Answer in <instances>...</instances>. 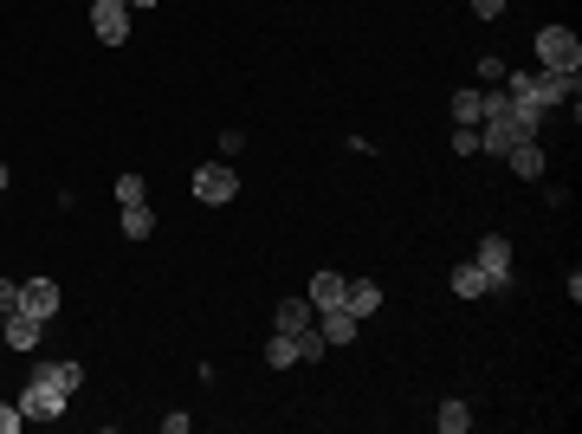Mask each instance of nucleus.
Here are the masks:
<instances>
[{
  "label": "nucleus",
  "mask_w": 582,
  "mask_h": 434,
  "mask_svg": "<svg viewBox=\"0 0 582 434\" xmlns=\"http://www.w3.org/2000/svg\"><path fill=\"white\" fill-rule=\"evenodd\" d=\"M537 72H563V78L582 72V39L570 26H544L537 33Z\"/></svg>",
  "instance_id": "f257e3e1"
},
{
  "label": "nucleus",
  "mask_w": 582,
  "mask_h": 434,
  "mask_svg": "<svg viewBox=\"0 0 582 434\" xmlns=\"http://www.w3.org/2000/svg\"><path fill=\"white\" fill-rule=\"evenodd\" d=\"M65 402H72V396H65L52 376H26V389H20V415H26V422H59Z\"/></svg>",
  "instance_id": "f03ea898"
},
{
  "label": "nucleus",
  "mask_w": 582,
  "mask_h": 434,
  "mask_svg": "<svg viewBox=\"0 0 582 434\" xmlns=\"http://www.w3.org/2000/svg\"><path fill=\"white\" fill-rule=\"evenodd\" d=\"M233 195H240V175H233L227 162H201V169H194V201H207V208H227Z\"/></svg>",
  "instance_id": "7ed1b4c3"
},
{
  "label": "nucleus",
  "mask_w": 582,
  "mask_h": 434,
  "mask_svg": "<svg viewBox=\"0 0 582 434\" xmlns=\"http://www.w3.org/2000/svg\"><path fill=\"white\" fill-rule=\"evenodd\" d=\"M473 266L492 279V292H505V286H511V240H505V234H485L479 253H473Z\"/></svg>",
  "instance_id": "20e7f679"
},
{
  "label": "nucleus",
  "mask_w": 582,
  "mask_h": 434,
  "mask_svg": "<svg viewBox=\"0 0 582 434\" xmlns=\"http://www.w3.org/2000/svg\"><path fill=\"white\" fill-rule=\"evenodd\" d=\"M91 33L104 46H123L130 39V0H91Z\"/></svg>",
  "instance_id": "39448f33"
},
{
  "label": "nucleus",
  "mask_w": 582,
  "mask_h": 434,
  "mask_svg": "<svg viewBox=\"0 0 582 434\" xmlns=\"http://www.w3.org/2000/svg\"><path fill=\"white\" fill-rule=\"evenodd\" d=\"M0 337H7V350H39L46 324H39L33 311H7V318H0Z\"/></svg>",
  "instance_id": "423d86ee"
},
{
  "label": "nucleus",
  "mask_w": 582,
  "mask_h": 434,
  "mask_svg": "<svg viewBox=\"0 0 582 434\" xmlns=\"http://www.w3.org/2000/svg\"><path fill=\"white\" fill-rule=\"evenodd\" d=\"M20 311H33L39 324H52V311H59V286H52V279H26V286H20Z\"/></svg>",
  "instance_id": "0eeeda50"
},
{
  "label": "nucleus",
  "mask_w": 582,
  "mask_h": 434,
  "mask_svg": "<svg viewBox=\"0 0 582 434\" xmlns=\"http://www.w3.org/2000/svg\"><path fill=\"white\" fill-rule=\"evenodd\" d=\"M343 311H350V318L382 311V286H376V279H350V286H343Z\"/></svg>",
  "instance_id": "6e6552de"
},
{
  "label": "nucleus",
  "mask_w": 582,
  "mask_h": 434,
  "mask_svg": "<svg viewBox=\"0 0 582 434\" xmlns=\"http://www.w3.org/2000/svg\"><path fill=\"white\" fill-rule=\"evenodd\" d=\"M311 298H285L279 311H272V331H285V337H298V331H311Z\"/></svg>",
  "instance_id": "1a4fd4ad"
},
{
  "label": "nucleus",
  "mask_w": 582,
  "mask_h": 434,
  "mask_svg": "<svg viewBox=\"0 0 582 434\" xmlns=\"http://www.w3.org/2000/svg\"><path fill=\"white\" fill-rule=\"evenodd\" d=\"M485 111H492V91H453V124H485Z\"/></svg>",
  "instance_id": "9d476101"
},
{
  "label": "nucleus",
  "mask_w": 582,
  "mask_h": 434,
  "mask_svg": "<svg viewBox=\"0 0 582 434\" xmlns=\"http://www.w3.org/2000/svg\"><path fill=\"white\" fill-rule=\"evenodd\" d=\"M356 324H363V318H350V311H317V331H324V344L330 350H337V344H350V337H356Z\"/></svg>",
  "instance_id": "9b49d317"
},
{
  "label": "nucleus",
  "mask_w": 582,
  "mask_h": 434,
  "mask_svg": "<svg viewBox=\"0 0 582 434\" xmlns=\"http://www.w3.org/2000/svg\"><path fill=\"white\" fill-rule=\"evenodd\" d=\"M505 162L524 175V182H537V175H544V143H537V137H531V143H511V149H505Z\"/></svg>",
  "instance_id": "f8f14e48"
},
{
  "label": "nucleus",
  "mask_w": 582,
  "mask_h": 434,
  "mask_svg": "<svg viewBox=\"0 0 582 434\" xmlns=\"http://www.w3.org/2000/svg\"><path fill=\"white\" fill-rule=\"evenodd\" d=\"M343 286H350L343 273H317L311 279V311H337L343 305Z\"/></svg>",
  "instance_id": "ddd939ff"
},
{
  "label": "nucleus",
  "mask_w": 582,
  "mask_h": 434,
  "mask_svg": "<svg viewBox=\"0 0 582 434\" xmlns=\"http://www.w3.org/2000/svg\"><path fill=\"white\" fill-rule=\"evenodd\" d=\"M33 376H52L65 396H78V389H85V363H33Z\"/></svg>",
  "instance_id": "4468645a"
},
{
  "label": "nucleus",
  "mask_w": 582,
  "mask_h": 434,
  "mask_svg": "<svg viewBox=\"0 0 582 434\" xmlns=\"http://www.w3.org/2000/svg\"><path fill=\"white\" fill-rule=\"evenodd\" d=\"M447 286L460 292V298H485V292H492V279H485L473 260H460V266H453V279H447Z\"/></svg>",
  "instance_id": "2eb2a0df"
},
{
  "label": "nucleus",
  "mask_w": 582,
  "mask_h": 434,
  "mask_svg": "<svg viewBox=\"0 0 582 434\" xmlns=\"http://www.w3.org/2000/svg\"><path fill=\"white\" fill-rule=\"evenodd\" d=\"M434 422H440V434H466V428H473V409H466V402L453 396V402H440V415H434Z\"/></svg>",
  "instance_id": "dca6fc26"
},
{
  "label": "nucleus",
  "mask_w": 582,
  "mask_h": 434,
  "mask_svg": "<svg viewBox=\"0 0 582 434\" xmlns=\"http://www.w3.org/2000/svg\"><path fill=\"white\" fill-rule=\"evenodd\" d=\"M266 363H272V370H291V363H298V337L272 331V344H266Z\"/></svg>",
  "instance_id": "f3484780"
},
{
  "label": "nucleus",
  "mask_w": 582,
  "mask_h": 434,
  "mask_svg": "<svg viewBox=\"0 0 582 434\" xmlns=\"http://www.w3.org/2000/svg\"><path fill=\"white\" fill-rule=\"evenodd\" d=\"M123 234H130V240H149V234H156V214H149V201H143V208H123Z\"/></svg>",
  "instance_id": "a211bd4d"
},
{
  "label": "nucleus",
  "mask_w": 582,
  "mask_h": 434,
  "mask_svg": "<svg viewBox=\"0 0 582 434\" xmlns=\"http://www.w3.org/2000/svg\"><path fill=\"white\" fill-rule=\"evenodd\" d=\"M117 201H123V208H143V201H149L143 175H117Z\"/></svg>",
  "instance_id": "6ab92c4d"
},
{
  "label": "nucleus",
  "mask_w": 582,
  "mask_h": 434,
  "mask_svg": "<svg viewBox=\"0 0 582 434\" xmlns=\"http://www.w3.org/2000/svg\"><path fill=\"white\" fill-rule=\"evenodd\" d=\"M453 156H479V130L473 124H453Z\"/></svg>",
  "instance_id": "aec40b11"
},
{
  "label": "nucleus",
  "mask_w": 582,
  "mask_h": 434,
  "mask_svg": "<svg viewBox=\"0 0 582 434\" xmlns=\"http://www.w3.org/2000/svg\"><path fill=\"white\" fill-rule=\"evenodd\" d=\"M26 428V415H20V402H0V434H20Z\"/></svg>",
  "instance_id": "412c9836"
},
{
  "label": "nucleus",
  "mask_w": 582,
  "mask_h": 434,
  "mask_svg": "<svg viewBox=\"0 0 582 434\" xmlns=\"http://www.w3.org/2000/svg\"><path fill=\"white\" fill-rule=\"evenodd\" d=\"M7 311H20V286H13V279H0V318H7Z\"/></svg>",
  "instance_id": "4be33fe9"
},
{
  "label": "nucleus",
  "mask_w": 582,
  "mask_h": 434,
  "mask_svg": "<svg viewBox=\"0 0 582 434\" xmlns=\"http://www.w3.org/2000/svg\"><path fill=\"white\" fill-rule=\"evenodd\" d=\"M473 13H479V20H498V13H505V0H473Z\"/></svg>",
  "instance_id": "5701e85b"
},
{
  "label": "nucleus",
  "mask_w": 582,
  "mask_h": 434,
  "mask_svg": "<svg viewBox=\"0 0 582 434\" xmlns=\"http://www.w3.org/2000/svg\"><path fill=\"white\" fill-rule=\"evenodd\" d=\"M0 195H7V162H0Z\"/></svg>",
  "instance_id": "b1692460"
},
{
  "label": "nucleus",
  "mask_w": 582,
  "mask_h": 434,
  "mask_svg": "<svg viewBox=\"0 0 582 434\" xmlns=\"http://www.w3.org/2000/svg\"><path fill=\"white\" fill-rule=\"evenodd\" d=\"M130 7H156V0H130Z\"/></svg>",
  "instance_id": "393cba45"
}]
</instances>
